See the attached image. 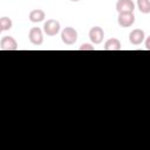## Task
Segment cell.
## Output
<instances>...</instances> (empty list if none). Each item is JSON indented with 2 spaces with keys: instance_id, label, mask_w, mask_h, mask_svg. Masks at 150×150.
<instances>
[{
  "instance_id": "cell-10",
  "label": "cell",
  "mask_w": 150,
  "mask_h": 150,
  "mask_svg": "<svg viewBox=\"0 0 150 150\" xmlns=\"http://www.w3.org/2000/svg\"><path fill=\"white\" fill-rule=\"evenodd\" d=\"M103 48H104V50H120L122 48V45H121V41L118 39L111 38V39L105 41Z\"/></svg>"
},
{
  "instance_id": "cell-14",
  "label": "cell",
  "mask_w": 150,
  "mask_h": 150,
  "mask_svg": "<svg viewBox=\"0 0 150 150\" xmlns=\"http://www.w3.org/2000/svg\"><path fill=\"white\" fill-rule=\"evenodd\" d=\"M145 48H146V49H149V48H150V39H149V38L146 39V42H145Z\"/></svg>"
},
{
  "instance_id": "cell-15",
  "label": "cell",
  "mask_w": 150,
  "mask_h": 150,
  "mask_svg": "<svg viewBox=\"0 0 150 150\" xmlns=\"http://www.w3.org/2000/svg\"><path fill=\"white\" fill-rule=\"evenodd\" d=\"M70 1H73V2H77V1H80V0H70Z\"/></svg>"
},
{
  "instance_id": "cell-8",
  "label": "cell",
  "mask_w": 150,
  "mask_h": 150,
  "mask_svg": "<svg viewBox=\"0 0 150 150\" xmlns=\"http://www.w3.org/2000/svg\"><path fill=\"white\" fill-rule=\"evenodd\" d=\"M135 4L131 0H117L116 2V11L118 13H130L134 12Z\"/></svg>"
},
{
  "instance_id": "cell-2",
  "label": "cell",
  "mask_w": 150,
  "mask_h": 150,
  "mask_svg": "<svg viewBox=\"0 0 150 150\" xmlns=\"http://www.w3.org/2000/svg\"><path fill=\"white\" fill-rule=\"evenodd\" d=\"M43 32L48 36H55L60 32V22L55 19H49L43 25Z\"/></svg>"
},
{
  "instance_id": "cell-9",
  "label": "cell",
  "mask_w": 150,
  "mask_h": 150,
  "mask_svg": "<svg viewBox=\"0 0 150 150\" xmlns=\"http://www.w3.org/2000/svg\"><path fill=\"white\" fill-rule=\"evenodd\" d=\"M28 18H29V21L36 23V22L43 21L45 18H46V14H45V12L42 9H33V11L29 12Z\"/></svg>"
},
{
  "instance_id": "cell-4",
  "label": "cell",
  "mask_w": 150,
  "mask_h": 150,
  "mask_svg": "<svg viewBox=\"0 0 150 150\" xmlns=\"http://www.w3.org/2000/svg\"><path fill=\"white\" fill-rule=\"evenodd\" d=\"M89 39L94 45H100L104 39V32L101 27L95 26L91 27L89 30Z\"/></svg>"
},
{
  "instance_id": "cell-3",
  "label": "cell",
  "mask_w": 150,
  "mask_h": 150,
  "mask_svg": "<svg viewBox=\"0 0 150 150\" xmlns=\"http://www.w3.org/2000/svg\"><path fill=\"white\" fill-rule=\"evenodd\" d=\"M117 22L122 28H128L131 27L135 23V14L134 12L130 13H118Z\"/></svg>"
},
{
  "instance_id": "cell-6",
  "label": "cell",
  "mask_w": 150,
  "mask_h": 150,
  "mask_svg": "<svg viewBox=\"0 0 150 150\" xmlns=\"http://www.w3.org/2000/svg\"><path fill=\"white\" fill-rule=\"evenodd\" d=\"M145 39V34H144V30L143 29H134L130 32L129 34V41L131 45L134 46H138L141 45Z\"/></svg>"
},
{
  "instance_id": "cell-7",
  "label": "cell",
  "mask_w": 150,
  "mask_h": 150,
  "mask_svg": "<svg viewBox=\"0 0 150 150\" xmlns=\"http://www.w3.org/2000/svg\"><path fill=\"white\" fill-rule=\"evenodd\" d=\"M0 49L2 50H16L18 49V42L12 36H4L0 41Z\"/></svg>"
},
{
  "instance_id": "cell-11",
  "label": "cell",
  "mask_w": 150,
  "mask_h": 150,
  "mask_svg": "<svg viewBox=\"0 0 150 150\" xmlns=\"http://www.w3.org/2000/svg\"><path fill=\"white\" fill-rule=\"evenodd\" d=\"M137 7L141 13L149 14L150 13V0H137Z\"/></svg>"
},
{
  "instance_id": "cell-16",
  "label": "cell",
  "mask_w": 150,
  "mask_h": 150,
  "mask_svg": "<svg viewBox=\"0 0 150 150\" xmlns=\"http://www.w3.org/2000/svg\"><path fill=\"white\" fill-rule=\"evenodd\" d=\"M1 32H2V29H1V28H0V33H1Z\"/></svg>"
},
{
  "instance_id": "cell-1",
  "label": "cell",
  "mask_w": 150,
  "mask_h": 150,
  "mask_svg": "<svg viewBox=\"0 0 150 150\" xmlns=\"http://www.w3.org/2000/svg\"><path fill=\"white\" fill-rule=\"evenodd\" d=\"M61 39H62L63 43L71 46L77 41V32L73 27H66L61 32Z\"/></svg>"
},
{
  "instance_id": "cell-5",
  "label": "cell",
  "mask_w": 150,
  "mask_h": 150,
  "mask_svg": "<svg viewBox=\"0 0 150 150\" xmlns=\"http://www.w3.org/2000/svg\"><path fill=\"white\" fill-rule=\"evenodd\" d=\"M28 39L34 46H40L43 42V33L40 28L33 27V28H30V30L28 33Z\"/></svg>"
},
{
  "instance_id": "cell-12",
  "label": "cell",
  "mask_w": 150,
  "mask_h": 150,
  "mask_svg": "<svg viewBox=\"0 0 150 150\" xmlns=\"http://www.w3.org/2000/svg\"><path fill=\"white\" fill-rule=\"evenodd\" d=\"M13 26V22H12V19H9L8 16H2L0 18V28L2 30H8L11 29Z\"/></svg>"
},
{
  "instance_id": "cell-13",
  "label": "cell",
  "mask_w": 150,
  "mask_h": 150,
  "mask_svg": "<svg viewBox=\"0 0 150 150\" xmlns=\"http://www.w3.org/2000/svg\"><path fill=\"white\" fill-rule=\"evenodd\" d=\"M79 49L80 50H95V47L90 43H83V45H81V47Z\"/></svg>"
}]
</instances>
